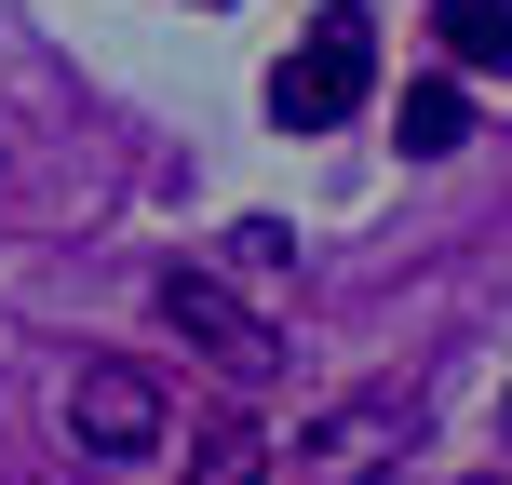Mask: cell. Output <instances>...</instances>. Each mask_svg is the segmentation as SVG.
I'll return each instance as SVG.
<instances>
[{
	"mask_svg": "<svg viewBox=\"0 0 512 485\" xmlns=\"http://www.w3.org/2000/svg\"><path fill=\"white\" fill-rule=\"evenodd\" d=\"M162 324H176L189 351L216 364V378H270V364H283L270 310H256V297H230L216 270H162Z\"/></svg>",
	"mask_w": 512,
	"mask_h": 485,
	"instance_id": "obj_2",
	"label": "cell"
},
{
	"mask_svg": "<svg viewBox=\"0 0 512 485\" xmlns=\"http://www.w3.org/2000/svg\"><path fill=\"white\" fill-rule=\"evenodd\" d=\"M459 135H472V95H459V81H405V149H418V162H445Z\"/></svg>",
	"mask_w": 512,
	"mask_h": 485,
	"instance_id": "obj_5",
	"label": "cell"
},
{
	"mask_svg": "<svg viewBox=\"0 0 512 485\" xmlns=\"http://www.w3.org/2000/svg\"><path fill=\"white\" fill-rule=\"evenodd\" d=\"M68 432L95 445V459H149V445H162V391H149V364H95V378L68 391Z\"/></svg>",
	"mask_w": 512,
	"mask_h": 485,
	"instance_id": "obj_3",
	"label": "cell"
},
{
	"mask_svg": "<svg viewBox=\"0 0 512 485\" xmlns=\"http://www.w3.org/2000/svg\"><path fill=\"white\" fill-rule=\"evenodd\" d=\"M364 95H378V14H364V0H324L310 41L283 54V81H270V122L283 135H337Z\"/></svg>",
	"mask_w": 512,
	"mask_h": 485,
	"instance_id": "obj_1",
	"label": "cell"
},
{
	"mask_svg": "<svg viewBox=\"0 0 512 485\" xmlns=\"http://www.w3.org/2000/svg\"><path fill=\"white\" fill-rule=\"evenodd\" d=\"M432 27L459 68H512V0H432Z\"/></svg>",
	"mask_w": 512,
	"mask_h": 485,
	"instance_id": "obj_4",
	"label": "cell"
},
{
	"mask_svg": "<svg viewBox=\"0 0 512 485\" xmlns=\"http://www.w3.org/2000/svg\"><path fill=\"white\" fill-rule=\"evenodd\" d=\"M189 485H270V445H256V418H216V432L189 445Z\"/></svg>",
	"mask_w": 512,
	"mask_h": 485,
	"instance_id": "obj_6",
	"label": "cell"
},
{
	"mask_svg": "<svg viewBox=\"0 0 512 485\" xmlns=\"http://www.w3.org/2000/svg\"><path fill=\"white\" fill-rule=\"evenodd\" d=\"M472 485H499V472H472Z\"/></svg>",
	"mask_w": 512,
	"mask_h": 485,
	"instance_id": "obj_7",
	"label": "cell"
}]
</instances>
